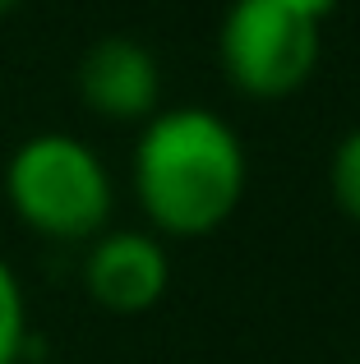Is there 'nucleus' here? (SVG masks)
Returning a JSON list of instances; mask_svg holds the SVG:
<instances>
[{
  "mask_svg": "<svg viewBox=\"0 0 360 364\" xmlns=\"http://www.w3.org/2000/svg\"><path fill=\"white\" fill-rule=\"evenodd\" d=\"M328 180H333V198L351 222H360V129H351L333 152V166H328Z\"/></svg>",
  "mask_w": 360,
  "mask_h": 364,
  "instance_id": "7",
  "label": "nucleus"
},
{
  "mask_svg": "<svg viewBox=\"0 0 360 364\" xmlns=\"http://www.w3.org/2000/svg\"><path fill=\"white\" fill-rule=\"evenodd\" d=\"M287 5L296 9V14H305L309 23H324V18L337 9V0H287Z\"/></svg>",
  "mask_w": 360,
  "mask_h": 364,
  "instance_id": "8",
  "label": "nucleus"
},
{
  "mask_svg": "<svg viewBox=\"0 0 360 364\" xmlns=\"http://www.w3.org/2000/svg\"><path fill=\"white\" fill-rule=\"evenodd\" d=\"M222 70L245 97H287L319 65V23L287 0H231L217 33Z\"/></svg>",
  "mask_w": 360,
  "mask_h": 364,
  "instance_id": "3",
  "label": "nucleus"
},
{
  "mask_svg": "<svg viewBox=\"0 0 360 364\" xmlns=\"http://www.w3.org/2000/svg\"><path fill=\"white\" fill-rule=\"evenodd\" d=\"M79 97L107 120H153L162 97V65L134 37H102L79 60Z\"/></svg>",
  "mask_w": 360,
  "mask_h": 364,
  "instance_id": "4",
  "label": "nucleus"
},
{
  "mask_svg": "<svg viewBox=\"0 0 360 364\" xmlns=\"http://www.w3.org/2000/svg\"><path fill=\"white\" fill-rule=\"evenodd\" d=\"M23 0H0V14H9V9H18Z\"/></svg>",
  "mask_w": 360,
  "mask_h": 364,
  "instance_id": "9",
  "label": "nucleus"
},
{
  "mask_svg": "<svg viewBox=\"0 0 360 364\" xmlns=\"http://www.w3.org/2000/svg\"><path fill=\"white\" fill-rule=\"evenodd\" d=\"M9 208L51 240H88L111 217V176L74 134H37L5 166Z\"/></svg>",
  "mask_w": 360,
  "mask_h": 364,
  "instance_id": "2",
  "label": "nucleus"
},
{
  "mask_svg": "<svg viewBox=\"0 0 360 364\" xmlns=\"http://www.w3.org/2000/svg\"><path fill=\"white\" fill-rule=\"evenodd\" d=\"M83 282L102 309L144 314L162 300L166 282H171V263H166V249L148 231H107L88 249Z\"/></svg>",
  "mask_w": 360,
  "mask_h": 364,
  "instance_id": "5",
  "label": "nucleus"
},
{
  "mask_svg": "<svg viewBox=\"0 0 360 364\" xmlns=\"http://www.w3.org/2000/svg\"><path fill=\"white\" fill-rule=\"evenodd\" d=\"M28 346V314H23V291L9 263L0 258V364H18Z\"/></svg>",
  "mask_w": 360,
  "mask_h": 364,
  "instance_id": "6",
  "label": "nucleus"
},
{
  "mask_svg": "<svg viewBox=\"0 0 360 364\" xmlns=\"http://www.w3.org/2000/svg\"><path fill=\"white\" fill-rule=\"evenodd\" d=\"M245 143L203 107L157 111L134 148V189L148 222L166 235H208L240 208Z\"/></svg>",
  "mask_w": 360,
  "mask_h": 364,
  "instance_id": "1",
  "label": "nucleus"
}]
</instances>
